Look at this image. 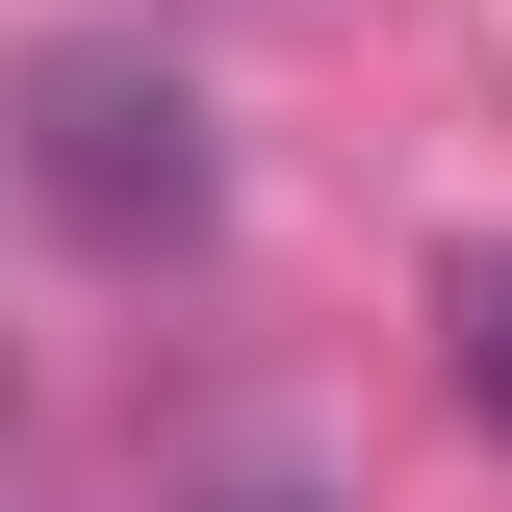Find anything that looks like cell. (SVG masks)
Returning <instances> with one entry per match:
<instances>
[{
    "instance_id": "obj_1",
    "label": "cell",
    "mask_w": 512,
    "mask_h": 512,
    "mask_svg": "<svg viewBox=\"0 0 512 512\" xmlns=\"http://www.w3.org/2000/svg\"><path fill=\"white\" fill-rule=\"evenodd\" d=\"M26 180L77 205V231H205V103L180 77H128V52H26Z\"/></svg>"
},
{
    "instance_id": "obj_2",
    "label": "cell",
    "mask_w": 512,
    "mask_h": 512,
    "mask_svg": "<svg viewBox=\"0 0 512 512\" xmlns=\"http://www.w3.org/2000/svg\"><path fill=\"white\" fill-rule=\"evenodd\" d=\"M436 333H461V410L512 436V256H461V282H436Z\"/></svg>"
},
{
    "instance_id": "obj_3",
    "label": "cell",
    "mask_w": 512,
    "mask_h": 512,
    "mask_svg": "<svg viewBox=\"0 0 512 512\" xmlns=\"http://www.w3.org/2000/svg\"><path fill=\"white\" fill-rule=\"evenodd\" d=\"M231 512H308V487H231Z\"/></svg>"
}]
</instances>
